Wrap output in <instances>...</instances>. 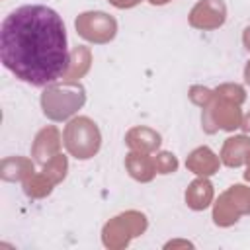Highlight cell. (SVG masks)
<instances>
[{
	"mask_svg": "<svg viewBox=\"0 0 250 250\" xmlns=\"http://www.w3.org/2000/svg\"><path fill=\"white\" fill-rule=\"evenodd\" d=\"M0 61L18 80L37 88L62 78L70 62L62 18L43 4L10 12L0 25Z\"/></svg>",
	"mask_w": 250,
	"mask_h": 250,
	"instance_id": "6da1fadb",
	"label": "cell"
}]
</instances>
